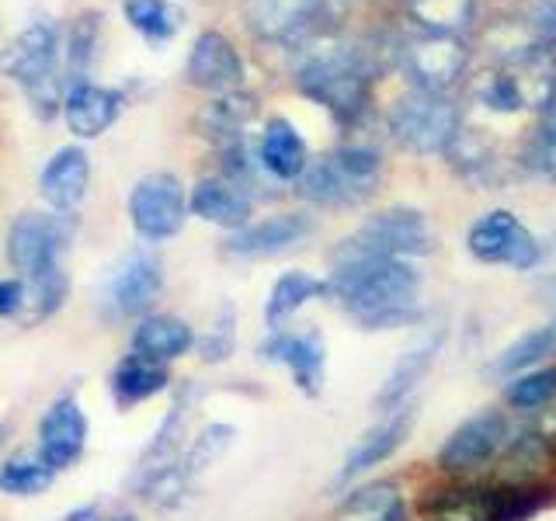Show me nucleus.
<instances>
[{
	"mask_svg": "<svg viewBox=\"0 0 556 521\" xmlns=\"http://www.w3.org/2000/svg\"><path fill=\"white\" fill-rule=\"evenodd\" d=\"M77 223L70 213H22L8 230V260L14 271L35 278L49 268H60Z\"/></svg>",
	"mask_w": 556,
	"mask_h": 521,
	"instance_id": "nucleus-7",
	"label": "nucleus"
},
{
	"mask_svg": "<svg viewBox=\"0 0 556 521\" xmlns=\"http://www.w3.org/2000/svg\"><path fill=\"white\" fill-rule=\"evenodd\" d=\"M480 104H483V109L497 112V115L526 112V104H521L515 84L508 80V74H504V69H494V74L483 80V87H480Z\"/></svg>",
	"mask_w": 556,
	"mask_h": 521,
	"instance_id": "nucleus-43",
	"label": "nucleus"
},
{
	"mask_svg": "<svg viewBox=\"0 0 556 521\" xmlns=\"http://www.w3.org/2000/svg\"><path fill=\"white\" fill-rule=\"evenodd\" d=\"M195 344V330H191L181 317H167V313H156V317H143L132 330V355L150 358V361H174L191 352Z\"/></svg>",
	"mask_w": 556,
	"mask_h": 521,
	"instance_id": "nucleus-24",
	"label": "nucleus"
},
{
	"mask_svg": "<svg viewBox=\"0 0 556 521\" xmlns=\"http://www.w3.org/2000/svg\"><path fill=\"white\" fill-rule=\"evenodd\" d=\"M87 414L74 396H60L39 421V456L52 469H66L84 456Z\"/></svg>",
	"mask_w": 556,
	"mask_h": 521,
	"instance_id": "nucleus-19",
	"label": "nucleus"
},
{
	"mask_svg": "<svg viewBox=\"0 0 556 521\" xmlns=\"http://www.w3.org/2000/svg\"><path fill=\"white\" fill-rule=\"evenodd\" d=\"M477 0H410L414 25L428 35H459L473 25Z\"/></svg>",
	"mask_w": 556,
	"mask_h": 521,
	"instance_id": "nucleus-31",
	"label": "nucleus"
},
{
	"mask_svg": "<svg viewBox=\"0 0 556 521\" xmlns=\"http://www.w3.org/2000/svg\"><path fill=\"white\" fill-rule=\"evenodd\" d=\"M556 396V369H529L504 382V399L515 410H543Z\"/></svg>",
	"mask_w": 556,
	"mask_h": 521,
	"instance_id": "nucleus-38",
	"label": "nucleus"
},
{
	"mask_svg": "<svg viewBox=\"0 0 556 521\" xmlns=\"http://www.w3.org/2000/svg\"><path fill=\"white\" fill-rule=\"evenodd\" d=\"M257 161L271 181H300L309 167L306 139L289 118H271L257 139Z\"/></svg>",
	"mask_w": 556,
	"mask_h": 521,
	"instance_id": "nucleus-23",
	"label": "nucleus"
},
{
	"mask_svg": "<svg viewBox=\"0 0 556 521\" xmlns=\"http://www.w3.org/2000/svg\"><path fill=\"white\" fill-rule=\"evenodd\" d=\"M230 442H233V428L230 424H208L195 442L188 445V452L181 456V473L191 480L199 473V469H205L213 459H219L226 448H230Z\"/></svg>",
	"mask_w": 556,
	"mask_h": 521,
	"instance_id": "nucleus-40",
	"label": "nucleus"
},
{
	"mask_svg": "<svg viewBox=\"0 0 556 521\" xmlns=\"http://www.w3.org/2000/svg\"><path fill=\"white\" fill-rule=\"evenodd\" d=\"M466 251L483 260V265H508L518 271H529L539 260V240L511 208H494V213L480 216L469 226Z\"/></svg>",
	"mask_w": 556,
	"mask_h": 521,
	"instance_id": "nucleus-9",
	"label": "nucleus"
},
{
	"mask_svg": "<svg viewBox=\"0 0 556 521\" xmlns=\"http://www.w3.org/2000/svg\"><path fill=\"white\" fill-rule=\"evenodd\" d=\"M442 344H445V327H431L417 338L404 355L396 358V365L390 369V376L382 379V386L376 393V410H396L407 404V396L421 386L425 376L431 372L434 358L442 355Z\"/></svg>",
	"mask_w": 556,
	"mask_h": 521,
	"instance_id": "nucleus-18",
	"label": "nucleus"
},
{
	"mask_svg": "<svg viewBox=\"0 0 556 521\" xmlns=\"http://www.w3.org/2000/svg\"><path fill=\"white\" fill-rule=\"evenodd\" d=\"M521 28L539 46L556 49V0H526L521 4Z\"/></svg>",
	"mask_w": 556,
	"mask_h": 521,
	"instance_id": "nucleus-41",
	"label": "nucleus"
},
{
	"mask_svg": "<svg viewBox=\"0 0 556 521\" xmlns=\"http://www.w3.org/2000/svg\"><path fill=\"white\" fill-rule=\"evenodd\" d=\"M164 289V265L153 254H132L122 260V268L109 282V309L122 320L147 317V309L156 303Z\"/></svg>",
	"mask_w": 556,
	"mask_h": 521,
	"instance_id": "nucleus-16",
	"label": "nucleus"
},
{
	"mask_svg": "<svg viewBox=\"0 0 556 521\" xmlns=\"http://www.w3.org/2000/svg\"><path fill=\"white\" fill-rule=\"evenodd\" d=\"M109 521H139L136 514H115V518H109Z\"/></svg>",
	"mask_w": 556,
	"mask_h": 521,
	"instance_id": "nucleus-45",
	"label": "nucleus"
},
{
	"mask_svg": "<svg viewBox=\"0 0 556 521\" xmlns=\"http://www.w3.org/2000/svg\"><path fill=\"white\" fill-rule=\"evenodd\" d=\"M508 442H511L508 417L486 407L448 431V439L439 448V466L445 473H473V469L494 462L508 448Z\"/></svg>",
	"mask_w": 556,
	"mask_h": 521,
	"instance_id": "nucleus-10",
	"label": "nucleus"
},
{
	"mask_svg": "<svg viewBox=\"0 0 556 521\" xmlns=\"http://www.w3.org/2000/svg\"><path fill=\"white\" fill-rule=\"evenodd\" d=\"M295 195H300L303 202H309V205H320V208H348V205H358V202L369 199L344 178L327 153L317 156V161H309V167L303 170V178L295 181Z\"/></svg>",
	"mask_w": 556,
	"mask_h": 521,
	"instance_id": "nucleus-25",
	"label": "nucleus"
},
{
	"mask_svg": "<svg viewBox=\"0 0 556 521\" xmlns=\"http://www.w3.org/2000/svg\"><path fill=\"white\" fill-rule=\"evenodd\" d=\"M243 28L257 42L295 46L306 39H324L320 25L334 17V0H243Z\"/></svg>",
	"mask_w": 556,
	"mask_h": 521,
	"instance_id": "nucleus-5",
	"label": "nucleus"
},
{
	"mask_svg": "<svg viewBox=\"0 0 556 521\" xmlns=\"http://www.w3.org/2000/svg\"><path fill=\"white\" fill-rule=\"evenodd\" d=\"M338 521H404V497L390 480H372L355 486L341 500Z\"/></svg>",
	"mask_w": 556,
	"mask_h": 521,
	"instance_id": "nucleus-28",
	"label": "nucleus"
},
{
	"mask_svg": "<svg viewBox=\"0 0 556 521\" xmlns=\"http://www.w3.org/2000/svg\"><path fill=\"white\" fill-rule=\"evenodd\" d=\"M410 428H414V407L404 404V407L390 410L379 424H372L369 431L362 434L352 452H348L344 466L338 469V476H334V486L352 483V480H358L362 473H369L372 466L387 462V459L393 456V452L407 442Z\"/></svg>",
	"mask_w": 556,
	"mask_h": 521,
	"instance_id": "nucleus-17",
	"label": "nucleus"
},
{
	"mask_svg": "<svg viewBox=\"0 0 556 521\" xmlns=\"http://www.w3.org/2000/svg\"><path fill=\"white\" fill-rule=\"evenodd\" d=\"M445 156H448V164L473 185H491L497 178V150H494V143H491V139L477 136V132H469V129H459L456 143L445 150Z\"/></svg>",
	"mask_w": 556,
	"mask_h": 521,
	"instance_id": "nucleus-32",
	"label": "nucleus"
},
{
	"mask_svg": "<svg viewBox=\"0 0 556 521\" xmlns=\"http://www.w3.org/2000/svg\"><path fill=\"white\" fill-rule=\"evenodd\" d=\"M254 115H257V98L248 91H230V94L213 98L199 112V129L202 136L230 147V143H240V132L251 126Z\"/></svg>",
	"mask_w": 556,
	"mask_h": 521,
	"instance_id": "nucleus-26",
	"label": "nucleus"
},
{
	"mask_svg": "<svg viewBox=\"0 0 556 521\" xmlns=\"http://www.w3.org/2000/svg\"><path fill=\"white\" fill-rule=\"evenodd\" d=\"M167 386H170V376H167L164 365L150 361V358H139V355H129L112 372V393H115V399L122 407L143 404V399L164 393Z\"/></svg>",
	"mask_w": 556,
	"mask_h": 521,
	"instance_id": "nucleus-29",
	"label": "nucleus"
},
{
	"mask_svg": "<svg viewBox=\"0 0 556 521\" xmlns=\"http://www.w3.org/2000/svg\"><path fill=\"white\" fill-rule=\"evenodd\" d=\"M421 275L400 257H379L341 240L330 251L327 295L365 330L407 327L421 317Z\"/></svg>",
	"mask_w": 556,
	"mask_h": 521,
	"instance_id": "nucleus-1",
	"label": "nucleus"
},
{
	"mask_svg": "<svg viewBox=\"0 0 556 521\" xmlns=\"http://www.w3.org/2000/svg\"><path fill=\"white\" fill-rule=\"evenodd\" d=\"M261 358L271 365H286L292 382L300 386L306 396H320L324 393V379H327V344L320 330H271L268 341L261 344Z\"/></svg>",
	"mask_w": 556,
	"mask_h": 521,
	"instance_id": "nucleus-12",
	"label": "nucleus"
},
{
	"mask_svg": "<svg viewBox=\"0 0 556 521\" xmlns=\"http://www.w3.org/2000/svg\"><path fill=\"white\" fill-rule=\"evenodd\" d=\"M63 35L52 22H31L8 42L0 52V77L14 80L17 87L35 98V109L42 118H49L60 109V94L66 98L63 84H56V63H60Z\"/></svg>",
	"mask_w": 556,
	"mask_h": 521,
	"instance_id": "nucleus-3",
	"label": "nucleus"
},
{
	"mask_svg": "<svg viewBox=\"0 0 556 521\" xmlns=\"http://www.w3.org/2000/svg\"><path fill=\"white\" fill-rule=\"evenodd\" d=\"M52 476H56V469H52L39 452H35V456L22 452V456H11V459L0 462V491L11 494V497L42 494L52 483Z\"/></svg>",
	"mask_w": 556,
	"mask_h": 521,
	"instance_id": "nucleus-34",
	"label": "nucleus"
},
{
	"mask_svg": "<svg viewBox=\"0 0 556 521\" xmlns=\"http://www.w3.org/2000/svg\"><path fill=\"white\" fill-rule=\"evenodd\" d=\"M497 69L508 74V80L515 84V91L526 109H532L539 115L556 109V49L526 39L504 52Z\"/></svg>",
	"mask_w": 556,
	"mask_h": 521,
	"instance_id": "nucleus-13",
	"label": "nucleus"
},
{
	"mask_svg": "<svg viewBox=\"0 0 556 521\" xmlns=\"http://www.w3.org/2000/svg\"><path fill=\"white\" fill-rule=\"evenodd\" d=\"M348 243L365 254H379V257H425L439 247V233L425 213H417L410 205H393L372 213L358 230L348 237Z\"/></svg>",
	"mask_w": 556,
	"mask_h": 521,
	"instance_id": "nucleus-6",
	"label": "nucleus"
},
{
	"mask_svg": "<svg viewBox=\"0 0 556 521\" xmlns=\"http://www.w3.org/2000/svg\"><path fill=\"white\" fill-rule=\"evenodd\" d=\"M237 317H233V306H223L219 309V320L213 323V330L199 341V352L205 361H223L233 355V344H237Z\"/></svg>",
	"mask_w": 556,
	"mask_h": 521,
	"instance_id": "nucleus-42",
	"label": "nucleus"
},
{
	"mask_svg": "<svg viewBox=\"0 0 556 521\" xmlns=\"http://www.w3.org/2000/svg\"><path fill=\"white\" fill-rule=\"evenodd\" d=\"M243 77H248V66H243L237 46L223 31H202L191 42V52L185 60V80L191 87L213 94H230L240 91Z\"/></svg>",
	"mask_w": 556,
	"mask_h": 521,
	"instance_id": "nucleus-14",
	"label": "nucleus"
},
{
	"mask_svg": "<svg viewBox=\"0 0 556 521\" xmlns=\"http://www.w3.org/2000/svg\"><path fill=\"white\" fill-rule=\"evenodd\" d=\"M91 185V156L80 147H63L49 156L39 174V191L52 213H74Z\"/></svg>",
	"mask_w": 556,
	"mask_h": 521,
	"instance_id": "nucleus-21",
	"label": "nucleus"
},
{
	"mask_svg": "<svg viewBox=\"0 0 556 521\" xmlns=\"http://www.w3.org/2000/svg\"><path fill=\"white\" fill-rule=\"evenodd\" d=\"M390 136L396 139L407 153L428 156V153H445L463 129L459 104L448 94H431L410 87L407 94H400L390 104L387 115Z\"/></svg>",
	"mask_w": 556,
	"mask_h": 521,
	"instance_id": "nucleus-4",
	"label": "nucleus"
},
{
	"mask_svg": "<svg viewBox=\"0 0 556 521\" xmlns=\"http://www.w3.org/2000/svg\"><path fill=\"white\" fill-rule=\"evenodd\" d=\"M98 28L101 17L98 14H80L74 28L66 35V69H63V87L70 91L74 84H80L87 77L94 60V46H98Z\"/></svg>",
	"mask_w": 556,
	"mask_h": 521,
	"instance_id": "nucleus-36",
	"label": "nucleus"
},
{
	"mask_svg": "<svg viewBox=\"0 0 556 521\" xmlns=\"http://www.w3.org/2000/svg\"><path fill=\"white\" fill-rule=\"evenodd\" d=\"M382 49L369 42L344 39H317L309 42L300 66H295V87L300 94L320 104L338 122L352 126L369 109L372 77L382 69Z\"/></svg>",
	"mask_w": 556,
	"mask_h": 521,
	"instance_id": "nucleus-2",
	"label": "nucleus"
},
{
	"mask_svg": "<svg viewBox=\"0 0 556 521\" xmlns=\"http://www.w3.org/2000/svg\"><path fill=\"white\" fill-rule=\"evenodd\" d=\"M334 167L352 181L362 195H372L376 185H379V174H382V156L376 147L369 143H341L338 150L327 153Z\"/></svg>",
	"mask_w": 556,
	"mask_h": 521,
	"instance_id": "nucleus-35",
	"label": "nucleus"
},
{
	"mask_svg": "<svg viewBox=\"0 0 556 521\" xmlns=\"http://www.w3.org/2000/svg\"><path fill=\"white\" fill-rule=\"evenodd\" d=\"M327 295V282L309 271H286L268 292V303H265V323L271 330H282L295 313H300L309 300H320Z\"/></svg>",
	"mask_w": 556,
	"mask_h": 521,
	"instance_id": "nucleus-27",
	"label": "nucleus"
},
{
	"mask_svg": "<svg viewBox=\"0 0 556 521\" xmlns=\"http://www.w3.org/2000/svg\"><path fill=\"white\" fill-rule=\"evenodd\" d=\"M518 164L529 174H535V178L556 185V109L546 112L539 129L526 139V147L518 153Z\"/></svg>",
	"mask_w": 556,
	"mask_h": 521,
	"instance_id": "nucleus-37",
	"label": "nucleus"
},
{
	"mask_svg": "<svg viewBox=\"0 0 556 521\" xmlns=\"http://www.w3.org/2000/svg\"><path fill=\"white\" fill-rule=\"evenodd\" d=\"M70 292V278L63 268H49L42 275L28 278V306H31V320H42L49 313H56L66 303Z\"/></svg>",
	"mask_w": 556,
	"mask_h": 521,
	"instance_id": "nucleus-39",
	"label": "nucleus"
},
{
	"mask_svg": "<svg viewBox=\"0 0 556 521\" xmlns=\"http://www.w3.org/2000/svg\"><path fill=\"white\" fill-rule=\"evenodd\" d=\"M126 22L150 42H167L181 31L185 11L170 0H126Z\"/></svg>",
	"mask_w": 556,
	"mask_h": 521,
	"instance_id": "nucleus-33",
	"label": "nucleus"
},
{
	"mask_svg": "<svg viewBox=\"0 0 556 521\" xmlns=\"http://www.w3.org/2000/svg\"><path fill=\"white\" fill-rule=\"evenodd\" d=\"M400 63H404L410 84L417 91L445 94L448 87H456L466 74L469 52L456 35H417L400 49Z\"/></svg>",
	"mask_w": 556,
	"mask_h": 521,
	"instance_id": "nucleus-11",
	"label": "nucleus"
},
{
	"mask_svg": "<svg viewBox=\"0 0 556 521\" xmlns=\"http://www.w3.org/2000/svg\"><path fill=\"white\" fill-rule=\"evenodd\" d=\"M28 306V285L22 278H0V317H17Z\"/></svg>",
	"mask_w": 556,
	"mask_h": 521,
	"instance_id": "nucleus-44",
	"label": "nucleus"
},
{
	"mask_svg": "<svg viewBox=\"0 0 556 521\" xmlns=\"http://www.w3.org/2000/svg\"><path fill=\"white\" fill-rule=\"evenodd\" d=\"M188 213V195L174 174H147L129 191V223L150 243L178 237Z\"/></svg>",
	"mask_w": 556,
	"mask_h": 521,
	"instance_id": "nucleus-8",
	"label": "nucleus"
},
{
	"mask_svg": "<svg viewBox=\"0 0 556 521\" xmlns=\"http://www.w3.org/2000/svg\"><path fill=\"white\" fill-rule=\"evenodd\" d=\"M122 109H126V98L122 91H112V87H101L91 80H80L66 91L63 98V122L66 129L77 139H98L101 132H109Z\"/></svg>",
	"mask_w": 556,
	"mask_h": 521,
	"instance_id": "nucleus-20",
	"label": "nucleus"
},
{
	"mask_svg": "<svg viewBox=\"0 0 556 521\" xmlns=\"http://www.w3.org/2000/svg\"><path fill=\"white\" fill-rule=\"evenodd\" d=\"M549 355H556V317H549L546 323H539L532 330H526L521 338H515L494 361V372L511 379L535 369L539 361H546Z\"/></svg>",
	"mask_w": 556,
	"mask_h": 521,
	"instance_id": "nucleus-30",
	"label": "nucleus"
},
{
	"mask_svg": "<svg viewBox=\"0 0 556 521\" xmlns=\"http://www.w3.org/2000/svg\"><path fill=\"white\" fill-rule=\"evenodd\" d=\"M188 208L191 216H199L213 226H226V230H243L251 223V199L240 185H233L230 178H202L195 181L188 195Z\"/></svg>",
	"mask_w": 556,
	"mask_h": 521,
	"instance_id": "nucleus-22",
	"label": "nucleus"
},
{
	"mask_svg": "<svg viewBox=\"0 0 556 521\" xmlns=\"http://www.w3.org/2000/svg\"><path fill=\"white\" fill-rule=\"evenodd\" d=\"M313 230H317L313 216L286 213V216L261 219V223H248L243 230H233L226 237L223 251L233 257H275V254L300 247L306 237H313Z\"/></svg>",
	"mask_w": 556,
	"mask_h": 521,
	"instance_id": "nucleus-15",
	"label": "nucleus"
}]
</instances>
